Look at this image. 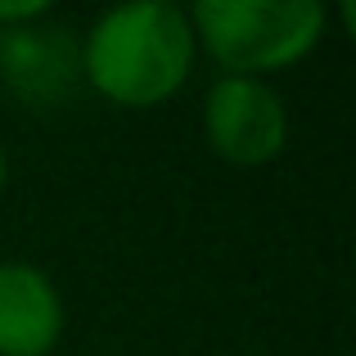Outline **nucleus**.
<instances>
[{"instance_id":"nucleus-7","label":"nucleus","mask_w":356,"mask_h":356,"mask_svg":"<svg viewBox=\"0 0 356 356\" xmlns=\"http://www.w3.org/2000/svg\"><path fill=\"white\" fill-rule=\"evenodd\" d=\"M5 185H9V158H5V145H0V194H5Z\"/></svg>"},{"instance_id":"nucleus-3","label":"nucleus","mask_w":356,"mask_h":356,"mask_svg":"<svg viewBox=\"0 0 356 356\" xmlns=\"http://www.w3.org/2000/svg\"><path fill=\"white\" fill-rule=\"evenodd\" d=\"M203 140L235 167L275 163L289 145V108L261 77H217L203 95Z\"/></svg>"},{"instance_id":"nucleus-1","label":"nucleus","mask_w":356,"mask_h":356,"mask_svg":"<svg viewBox=\"0 0 356 356\" xmlns=\"http://www.w3.org/2000/svg\"><path fill=\"white\" fill-rule=\"evenodd\" d=\"M199 45L190 14L172 0L104 9L81 36V81L118 108L167 104L190 81Z\"/></svg>"},{"instance_id":"nucleus-5","label":"nucleus","mask_w":356,"mask_h":356,"mask_svg":"<svg viewBox=\"0 0 356 356\" xmlns=\"http://www.w3.org/2000/svg\"><path fill=\"white\" fill-rule=\"evenodd\" d=\"M63 325L59 284L32 261H0V356H50Z\"/></svg>"},{"instance_id":"nucleus-6","label":"nucleus","mask_w":356,"mask_h":356,"mask_svg":"<svg viewBox=\"0 0 356 356\" xmlns=\"http://www.w3.org/2000/svg\"><path fill=\"white\" fill-rule=\"evenodd\" d=\"M45 14H54L50 0H0V32L18 23H32V18H45Z\"/></svg>"},{"instance_id":"nucleus-2","label":"nucleus","mask_w":356,"mask_h":356,"mask_svg":"<svg viewBox=\"0 0 356 356\" xmlns=\"http://www.w3.org/2000/svg\"><path fill=\"white\" fill-rule=\"evenodd\" d=\"M190 14L194 45L221 77H261L302 63L330 27L316 0H199Z\"/></svg>"},{"instance_id":"nucleus-4","label":"nucleus","mask_w":356,"mask_h":356,"mask_svg":"<svg viewBox=\"0 0 356 356\" xmlns=\"http://www.w3.org/2000/svg\"><path fill=\"white\" fill-rule=\"evenodd\" d=\"M0 86L27 108H54L81 86V36L54 14L0 32Z\"/></svg>"}]
</instances>
